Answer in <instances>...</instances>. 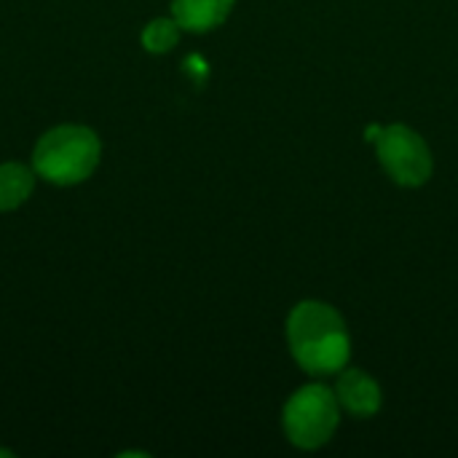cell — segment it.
I'll return each instance as SVG.
<instances>
[{"mask_svg": "<svg viewBox=\"0 0 458 458\" xmlns=\"http://www.w3.org/2000/svg\"><path fill=\"white\" fill-rule=\"evenodd\" d=\"M287 344L295 362L314 376L341 373L352 357V338L344 317L322 301H303L290 311Z\"/></svg>", "mask_w": 458, "mask_h": 458, "instance_id": "1", "label": "cell"}, {"mask_svg": "<svg viewBox=\"0 0 458 458\" xmlns=\"http://www.w3.org/2000/svg\"><path fill=\"white\" fill-rule=\"evenodd\" d=\"M102 158V142L83 123H62L48 129L32 148V169L40 180L70 188L89 180Z\"/></svg>", "mask_w": 458, "mask_h": 458, "instance_id": "2", "label": "cell"}, {"mask_svg": "<svg viewBox=\"0 0 458 458\" xmlns=\"http://www.w3.org/2000/svg\"><path fill=\"white\" fill-rule=\"evenodd\" d=\"M341 421V403L335 392L322 384L301 386L284 405L282 424L287 440L301 451L322 448L338 429Z\"/></svg>", "mask_w": 458, "mask_h": 458, "instance_id": "3", "label": "cell"}, {"mask_svg": "<svg viewBox=\"0 0 458 458\" xmlns=\"http://www.w3.org/2000/svg\"><path fill=\"white\" fill-rule=\"evenodd\" d=\"M376 153L384 172L405 188H419L432 177V150L419 131L405 123L384 126L376 137Z\"/></svg>", "mask_w": 458, "mask_h": 458, "instance_id": "4", "label": "cell"}, {"mask_svg": "<svg viewBox=\"0 0 458 458\" xmlns=\"http://www.w3.org/2000/svg\"><path fill=\"white\" fill-rule=\"evenodd\" d=\"M335 397L341 403V408H346L349 413L368 419L376 416L381 411V386L357 368H344L335 384Z\"/></svg>", "mask_w": 458, "mask_h": 458, "instance_id": "5", "label": "cell"}, {"mask_svg": "<svg viewBox=\"0 0 458 458\" xmlns=\"http://www.w3.org/2000/svg\"><path fill=\"white\" fill-rule=\"evenodd\" d=\"M236 0H172V16L188 32H209L233 11Z\"/></svg>", "mask_w": 458, "mask_h": 458, "instance_id": "6", "label": "cell"}, {"mask_svg": "<svg viewBox=\"0 0 458 458\" xmlns=\"http://www.w3.org/2000/svg\"><path fill=\"white\" fill-rule=\"evenodd\" d=\"M32 191H35V169L19 161L0 164V212L19 209L32 196Z\"/></svg>", "mask_w": 458, "mask_h": 458, "instance_id": "7", "label": "cell"}, {"mask_svg": "<svg viewBox=\"0 0 458 458\" xmlns=\"http://www.w3.org/2000/svg\"><path fill=\"white\" fill-rule=\"evenodd\" d=\"M180 32H182V27L177 24L174 16H158V19H153V21H148L142 27V38L140 40H142L145 51L166 54V51H172L177 46Z\"/></svg>", "mask_w": 458, "mask_h": 458, "instance_id": "8", "label": "cell"}, {"mask_svg": "<svg viewBox=\"0 0 458 458\" xmlns=\"http://www.w3.org/2000/svg\"><path fill=\"white\" fill-rule=\"evenodd\" d=\"M0 456H3V458H11V456H13V454H11V451H5V448H0Z\"/></svg>", "mask_w": 458, "mask_h": 458, "instance_id": "9", "label": "cell"}]
</instances>
